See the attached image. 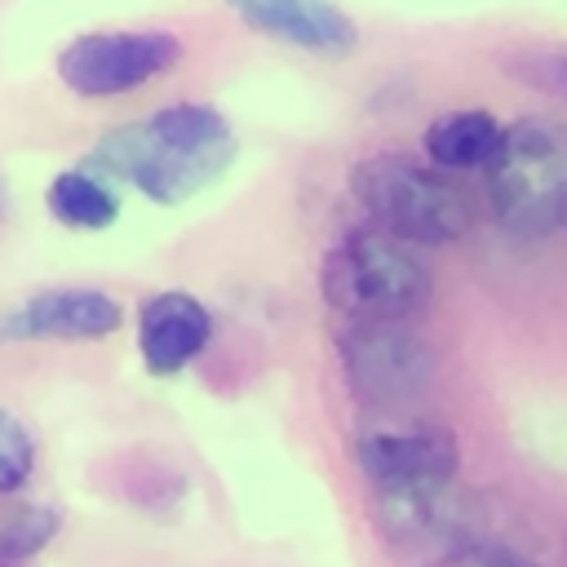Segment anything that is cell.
<instances>
[{"instance_id": "12", "label": "cell", "mask_w": 567, "mask_h": 567, "mask_svg": "<svg viewBox=\"0 0 567 567\" xmlns=\"http://www.w3.org/2000/svg\"><path fill=\"white\" fill-rule=\"evenodd\" d=\"M44 208L71 230H106L120 217V195L102 173L80 164L53 173V182L44 186Z\"/></svg>"}, {"instance_id": "18", "label": "cell", "mask_w": 567, "mask_h": 567, "mask_svg": "<svg viewBox=\"0 0 567 567\" xmlns=\"http://www.w3.org/2000/svg\"><path fill=\"white\" fill-rule=\"evenodd\" d=\"M563 226H567V213H563Z\"/></svg>"}, {"instance_id": "17", "label": "cell", "mask_w": 567, "mask_h": 567, "mask_svg": "<svg viewBox=\"0 0 567 567\" xmlns=\"http://www.w3.org/2000/svg\"><path fill=\"white\" fill-rule=\"evenodd\" d=\"M4 213H9V195H4V182H0V221H4Z\"/></svg>"}, {"instance_id": "16", "label": "cell", "mask_w": 567, "mask_h": 567, "mask_svg": "<svg viewBox=\"0 0 567 567\" xmlns=\"http://www.w3.org/2000/svg\"><path fill=\"white\" fill-rule=\"evenodd\" d=\"M434 567H532L523 549H509L501 540H470L434 558Z\"/></svg>"}, {"instance_id": "15", "label": "cell", "mask_w": 567, "mask_h": 567, "mask_svg": "<svg viewBox=\"0 0 567 567\" xmlns=\"http://www.w3.org/2000/svg\"><path fill=\"white\" fill-rule=\"evenodd\" d=\"M509 75L567 102V49H527L509 58Z\"/></svg>"}, {"instance_id": "9", "label": "cell", "mask_w": 567, "mask_h": 567, "mask_svg": "<svg viewBox=\"0 0 567 567\" xmlns=\"http://www.w3.org/2000/svg\"><path fill=\"white\" fill-rule=\"evenodd\" d=\"M213 341V315L199 297L190 292H155L137 310V354L146 372L155 377H177L190 368Z\"/></svg>"}, {"instance_id": "11", "label": "cell", "mask_w": 567, "mask_h": 567, "mask_svg": "<svg viewBox=\"0 0 567 567\" xmlns=\"http://www.w3.org/2000/svg\"><path fill=\"white\" fill-rule=\"evenodd\" d=\"M505 128L483 106H456L430 120L425 128V155L439 173H487L501 155Z\"/></svg>"}, {"instance_id": "1", "label": "cell", "mask_w": 567, "mask_h": 567, "mask_svg": "<svg viewBox=\"0 0 567 567\" xmlns=\"http://www.w3.org/2000/svg\"><path fill=\"white\" fill-rule=\"evenodd\" d=\"M84 164L155 204H186L235 164V133L208 102H168L146 120L111 128Z\"/></svg>"}, {"instance_id": "5", "label": "cell", "mask_w": 567, "mask_h": 567, "mask_svg": "<svg viewBox=\"0 0 567 567\" xmlns=\"http://www.w3.org/2000/svg\"><path fill=\"white\" fill-rule=\"evenodd\" d=\"M182 62V40L164 27L84 31L58 53V80L75 97H124L164 80Z\"/></svg>"}, {"instance_id": "10", "label": "cell", "mask_w": 567, "mask_h": 567, "mask_svg": "<svg viewBox=\"0 0 567 567\" xmlns=\"http://www.w3.org/2000/svg\"><path fill=\"white\" fill-rule=\"evenodd\" d=\"M252 31L275 35L292 49L346 58L359 49V27L337 0H226Z\"/></svg>"}, {"instance_id": "8", "label": "cell", "mask_w": 567, "mask_h": 567, "mask_svg": "<svg viewBox=\"0 0 567 567\" xmlns=\"http://www.w3.org/2000/svg\"><path fill=\"white\" fill-rule=\"evenodd\" d=\"M124 323V310L102 288H44L0 315V341H102Z\"/></svg>"}, {"instance_id": "7", "label": "cell", "mask_w": 567, "mask_h": 567, "mask_svg": "<svg viewBox=\"0 0 567 567\" xmlns=\"http://www.w3.org/2000/svg\"><path fill=\"white\" fill-rule=\"evenodd\" d=\"M354 461L377 496H394V492H425L456 483L461 447L452 430L434 421H377L359 430Z\"/></svg>"}, {"instance_id": "14", "label": "cell", "mask_w": 567, "mask_h": 567, "mask_svg": "<svg viewBox=\"0 0 567 567\" xmlns=\"http://www.w3.org/2000/svg\"><path fill=\"white\" fill-rule=\"evenodd\" d=\"M31 470H35V439L13 412L0 408V496L22 492Z\"/></svg>"}, {"instance_id": "13", "label": "cell", "mask_w": 567, "mask_h": 567, "mask_svg": "<svg viewBox=\"0 0 567 567\" xmlns=\"http://www.w3.org/2000/svg\"><path fill=\"white\" fill-rule=\"evenodd\" d=\"M58 527H62V514L53 505H35V501L13 505L0 518V554L4 558H31L58 536Z\"/></svg>"}, {"instance_id": "2", "label": "cell", "mask_w": 567, "mask_h": 567, "mask_svg": "<svg viewBox=\"0 0 567 567\" xmlns=\"http://www.w3.org/2000/svg\"><path fill=\"white\" fill-rule=\"evenodd\" d=\"M319 288L346 323H412L434 297V275L412 244L354 226L328 248Z\"/></svg>"}, {"instance_id": "3", "label": "cell", "mask_w": 567, "mask_h": 567, "mask_svg": "<svg viewBox=\"0 0 567 567\" xmlns=\"http://www.w3.org/2000/svg\"><path fill=\"white\" fill-rule=\"evenodd\" d=\"M350 186L368 213V226L412 248L456 244L474 226L470 195L434 164H416L408 155H372L354 164Z\"/></svg>"}, {"instance_id": "6", "label": "cell", "mask_w": 567, "mask_h": 567, "mask_svg": "<svg viewBox=\"0 0 567 567\" xmlns=\"http://www.w3.org/2000/svg\"><path fill=\"white\" fill-rule=\"evenodd\" d=\"M337 354L350 390L385 412L416 403L439 372L434 346L412 323H346L337 332Z\"/></svg>"}, {"instance_id": "4", "label": "cell", "mask_w": 567, "mask_h": 567, "mask_svg": "<svg viewBox=\"0 0 567 567\" xmlns=\"http://www.w3.org/2000/svg\"><path fill=\"white\" fill-rule=\"evenodd\" d=\"M487 204L518 239H540L567 213V124L527 115L505 128L501 155L487 168Z\"/></svg>"}]
</instances>
